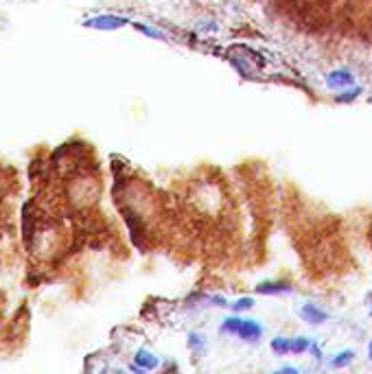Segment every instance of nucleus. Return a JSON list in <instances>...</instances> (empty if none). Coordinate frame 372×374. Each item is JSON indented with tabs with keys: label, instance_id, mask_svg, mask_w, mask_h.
Instances as JSON below:
<instances>
[{
	"label": "nucleus",
	"instance_id": "obj_1",
	"mask_svg": "<svg viewBox=\"0 0 372 374\" xmlns=\"http://www.w3.org/2000/svg\"><path fill=\"white\" fill-rule=\"evenodd\" d=\"M221 331L223 333L239 335L245 342H254V340H259V337L263 335V329H261V324L256 320H239V318H228V320H223Z\"/></svg>",
	"mask_w": 372,
	"mask_h": 374
},
{
	"label": "nucleus",
	"instance_id": "obj_2",
	"mask_svg": "<svg viewBox=\"0 0 372 374\" xmlns=\"http://www.w3.org/2000/svg\"><path fill=\"white\" fill-rule=\"evenodd\" d=\"M129 24L127 18H121V16H97V18H90L83 22V27L88 29H99V31H116Z\"/></svg>",
	"mask_w": 372,
	"mask_h": 374
},
{
	"label": "nucleus",
	"instance_id": "obj_3",
	"mask_svg": "<svg viewBox=\"0 0 372 374\" xmlns=\"http://www.w3.org/2000/svg\"><path fill=\"white\" fill-rule=\"evenodd\" d=\"M353 83H355V77H353V72H348V70H333L331 75L327 77V86L331 90L353 86Z\"/></svg>",
	"mask_w": 372,
	"mask_h": 374
},
{
	"label": "nucleus",
	"instance_id": "obj_4",
	"mask_svg": "<svg viewBox=\"0 0 372 374\" xmlns=\"http://www.w3.org/2000/svg\"><path fill=\"white\" fill-rule=\"evenodd\" d=\"M300 318H303L305 322H309V324H322V322L329 320L327 311H322L316 305H305L303 309H300Z\"/></svg>",
	"mask_w": 372,
	"mask_h": 374
},
{
	"label": "nucleus",
	"instance_id": "obj_5",
	"mask_svg": "<svg viewBox=\"0 0 372 374\" xmlns=\"http://www.w3.org/2000/svg\"><path fill=\"white\" fill-rule=\"evenodd\" d=\"M292 285L289 283H261L256 287V294H265V296H274V294H289Z\"/></svg>",
	"mask_w": 372,
	"mask_h": 374
},
{
	"label": "nucleus",
	"instance_id": "obj_6",
	"mask_svg": "<svg viewBox=\"0 0 372 374\" xmlns=\"http://www.w3.org/2000/svg\"><path fill=\"white\" fill-rule=\"evenodd\" d=\"M134 359H136L138 368H142V370H153V368H158V357L151 355L149 351H145V348H142V351H138Z\"/></svg>",
	"mask_w": 372,
	"mask_h": 374
},
{
	"label": "nucleus",
	"instance_id": "obj_7",
	"mask_svg": "<svg viewBox=\"0 0 372 374\" xmlns=\"http://www.w3.org/2000/svg\"><path fill=\"white\" fill-rule=\"evenodd\" d=\"M272 351L276 355H292V340H287V337H276V340H272Z\"/></svg>",
	"mask_w": 372,
	"mask_h": 374
},
{
	"label": "nucleus",
	"instance_id": "obj_8",
	"mask_svg": "<svg viewBox=\"0 0 372 374\" xmlns=\"http://www.w3.org/2000/svg\"><path fill=\"white\" fill-rule=\"evenodd\" d=\"M353 359H355L353 351H342L340 355H335V359L331 361V366L340 370V368H346L348 364H353Z\"/></svg>",
	"mask_w": 372,
	"mask_h": 374
},
{
	"label": "nucleus",
	"instance_id": "obj_9",
	"mask_svg": "<svg viewBox=\"0 0 372 374\" xmlns=\"http://www.w3.org/2000/svg\"><path fill=\"white\" fill-rule=\"evenodd\" d=\"M311 348V342L305 340V337H296V340H292V355H300Z\"/></svg>",
	"mask_w": 372,
	"mask_h": 374
},
{
	"label": "nucleus",
	"instance_id": "obj_10",
	"mask_svg": "<svg viewBox=\"0 0 372 374\" xmlns=\"http://www.w3.org/2000/svg\"><path fill=\"white\" fill-rule=\"evenodd\" d=\"M188 340H190V342H188V344H190V348H193V351L199 355V353L204 351V337H201V335H190Z\"/></svg>",
	"mask_w": 372,
	"mask_h": 374
},
{
	"label": "nucleus",
	"instance_id": "obj_11",
	"mask_svg": "<svg viewBox=\"0 0 372 374\" xmlns=\"http://www.w3.org/2000/svg\"><path fill=\"white\" fill-rule=\"evenodd\" d=\"M252 307H254V300H252V298H241L232 305L234 311H245V309H252Z\"/></svg>",
	"mask_w": 372,
	"mask_h": 374
},
{
	"label": "nucleus",
	"instance_id": "obj_12",
	"mask_svg": "<svg viewBox=\"0 0 372 374\" xmlns=\"http://www.w3.org/2000/svg\"><path fill=\"white\" fill-rule=\"evenodd\" d=\"M134 27H136L138 31H142V33H145V35H151V38H164V35H162L160 31H153V29L145 27V24H134Z\"/></svg>",
	"mask_w": 372,
	"mask_h": 374
},
{
	"label": "nucleus",
	"instance_id": "obj_13",
	"mask_svg": "<svg viewBox=\"0 0 372 374\" xmlns=\"http://www.w3.org/2000/svg\"><path fill=\"white\" fill-rule=\"evenodd\" d=\"M359 94H362V88H355L353 92H344L342 96H338V101H351V99H357Z\"/></svg>",
	"mask_w": 372,
	"mask_h": 374
},
{
	"label": "nucleus",
	"instance_id": "obj_14",
	"mask_svg": "<svg viewBox=\"0 0 372 374\" xmlns=\"http://www.w3.org/2000/svg\"><path fill=\"white\" fill-rule=\"evenodd\" d=\"M368 311H370V316H372V292H370V296H368Z\"/></svg>",
	"mask_w": 372,
	"mask_h": 374
},
{
	"label": "nucleus",
	"instance_id": "obj_15",
	"mask_svg": "<svg viewBox=\"0 0 372 374\" xmlns=\"http://www.w3.org/2000/svg\"><path fill=\"white\" fill-rule=\"evenodd\" d=\"M368 359L372 361V342H370V346H368Z\"/></svg>",
	"mask_w": 372,
	"mask_h": 374
}]
</instances>
